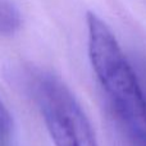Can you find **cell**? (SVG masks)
Returning <instances> with one entry per match:
<instances>
[{
  "label": "cell",
  "mask_w": 146,
  "mask_h": 146,
  "mask_svg": "<svg viewBox=\"0 0 146 146\" xmlns=\"http://www.w3.org/2000/svg\"><path fill=\"white\" fill-rule=\"evenodd\" d=\"M22 26V15L10 0H0V36H13Z\"/></svg>",
  "instance_id": "4"
},
{
  "label": "cell",
  "mask_w": 146,
  "mask_h": 146,
  "mask_svg": "<svg viewBox=\"0 0 146 146\" xmlns=\"http://www.w3.org/2000/svg\"><path fill=\"white\" fill-rule=\"evenodd\" d=\"M119 146H146V123L129 114L108 108Z\"/></svg>",
  "instance_id": "3"
},
{
  "label": "cell",
  "mask_w": 146,
  "mask_h": 146,
  "mask_svg": "<svg viewBox=\"0 0 146 146\" xmlns=\"http://www.w3.org/2000/svg\"><path fill=\"white\" fill-rule=\"evenodd\" d=\"M13 128V119L8 108L0 99V136H8Z\"/></svg>",
  "instance_id": "5"
},
{
  "label": "cell",
  "mask_w": 146,
  "mask_h": 146,
  "mask_svg": "<svg viewBox=\"0 0 146 146\" xmlns=\"http://www.w3.org/2000/svg\"><path fill=\"white\" fill-rule=\"evenodd\" d=\"M137 74H139L140 82H141L142 92H144V99H145V109H146V62L145 60L140 62L139 69H137Z\"/></svg>",
  "instance_id": "6"
},
{
  "label": "cell",
  "mask_w": 146,
  "mask_h": 146,
  "mask_svg": "<svg viewBox=\"0 0 146 146\" xmlns=\"http://www.w3.org/2000/svg\"><path fill=\"white\" fill-rule=\"evenodd\" d=\"M35 95L44 123L55 146H99L81 104L59 77L38 76Z\"/></svg>",
  "instance_id": "2"
},
{
  "label": "cell",
  "mask_w": 146,
  "mask_h": 146,
  "mask_svg": "<svg viewBox=\"0 0 146 146\" xmlns=\"http://www.w3.org/2000/svg\"><path fill=\"white\" fill-rule=\"evenodd\" d=\"M87 51L91 67L108 98V108L146 123L145 99L136 69L108 25L95 14L86 15Z\"/></svg>",
  "instance_id": "1"
}]
</instances>
